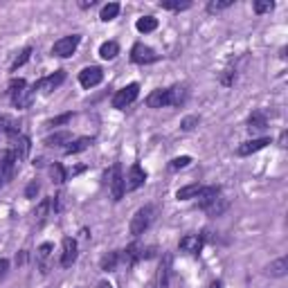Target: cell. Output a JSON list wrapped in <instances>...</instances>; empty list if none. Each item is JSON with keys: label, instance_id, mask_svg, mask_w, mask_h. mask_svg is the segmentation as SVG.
<instances>
[{"label": "cell", "instance_id": "obj_42", "mask_svg": "<svg viewBox=\"0 0 288 288\" xmlns=\"http://www.w3.org/2000/svg\"><path fill=\"white\" fill-rule=\"evenodd\" d=\"M38 189H40L38 180H32V182L25 187V198H30V200H34V198H36V194H38Z\"/></svg>", "mask_w": 288, "mask_h": 288}, {"label": "cell", "instance_id": "obj_44", "mask_svg": "<svg viewBox=\"0 0 288 288\" xmlns=\"http://www.w3.org/2000/svg\"><path fill=\"white\" fill-rule=\"evenodd\" d=\"M97 4V0H84V2H79V7L81 9H90V7H94Z\"/></svg>", "mask_w": 288, "mask_h": 288}, {"label": "cell", "instance_id": "obj_5", "mask_svg": "<svg viewBox=\"0 0 288 288\" xmlns=\"http://www.w3.org/2000/svg\"><path fill=\"white\" fill-rule=\"evenodd\" d=\"M138 94H140V86L138 84L124 86V88L117 90L115 97H112V108H117V110H124L126 106H130V104L138 99Z\"/></svg>", "mask_w": 288, "mask_h": 288}, {"label": "cell", "instance_id": "obj_9", "mask_svg": "<svg viewBox=\"0 0 288 288\" xmlns=\"http://www.w3.org/2000/svg\"><path fill=\"white\" fill-rule=\"evenodd\" d=\"M144 180H146V171H144L140 164H133L124 178V192H135V189H140L144 184Z\"/></svg>", "mask_w": 288, "mask_h": 288}, {"label": "cell", "instance_id": "obj_13", "mask_svg": "<svg viewBox=\"0 0 288 288\" xmlns=\"http://www.w3.org/2000/svg\"><path fill=\"white\" fill-rule=\"evenodd\" d=\"M180 250L182 252H189V254H198V252L202 250V246H205V238L200 236V234H184L182 238H180Z\"/></svg>", "mask_w": 288, "mask_h": 288}, {"label": "cell", "instance_id": "obj_18", "mask_svg": "<svg viewBox=\"0 0 288 288\" xmlns=\"http://www.w3.org/2000/svg\"><path fill=\"white\" fill-rule=\"evenodd\" d=\"M266 126H268V117H266L264 110H254L250 115V120H248V130L250 133H261Z\"/></svg>", "mask_w": 288, "mask_h": 288}, {"label": "cell", "instance_id": "obj_41", "mask_svg": "<svg viewBox=\"0 0 288 288\" xmlns=\"http://www.w3.org/2000/svg\"><path fill=\"white\" fill-rule=\"evenodd\" d=\"M198 122H200V120H198V115H189V117H184V120L180 122V128H182V130H194L198 126Z\"/></svg>", "mask_w": 288, "mask_h": 288}, {"label": "cell", "instance_id": "obj_12", "mask_svg": "<svg viewBox=\"0 0 288 288\" xmlns=\"http://www.w3.org/2000/svg\"><path fill=\"white\" fill-rule=\"evenodd\" d=\"M76 256H79V246H76V241L72 236H66V238H63L61 266H63V268H70V266L76 261Z\"/></svg>", "mask_w": 288, "mask_h": 288}, {"label": "cell", "instance_id": "obj_14", "mask_svg": "<svg viewBox=\"0 0 288 288\" xmlns=\"http://www.w3.org/2000/svg\"><path fill=\"white\" fill-rule=\"evenodd\" d=\"M270 144V138H256V140H248V142L238 144L236 146V156L246 158V156H252V153L261 151V148H266Z\"/></svg>", "mask_w": 288, "mask_h": 288}, {"label": "cell", "instance_id": "obj_23", "mask_svg": "<svg viewBox=\"0 0 288 288\" xmlns=\"http://www.w3.org/2000/svg\"><path fill=\"white\" fill-rule=\"evenodd\" d=\"M90 144H92V138H79V140H74V142L68 144V146H66V153H68V156H74V153L86 151Z\"/></svg>", "mask_w": 288, "mask_h": 288}, {"label": "cell", "instance_id": "obj_8", "mask_svg": "<svg viewBox=\"0 0 288 288\" xmlns=\"http://www.w3.org/2000/svg\"><path fill=\"white\" fill-rule=\"evenodd\" d=\"M16 156H14L12 148H4L2 153H0V178H2V182H9L14 176V171H16Z\"/></svg>", "mask_w": 288, "mask_h": 288}, {"label": "cell", "instance_id": "obj_20", "mask_svg": "<svg viewBox=\"0 0 288 288\" xmlns=\"http://www.w3.org/2000/svg\"><path fill=\"white\" fill-rule=\"evenodd\" d=\"M200 184L194 182V184H184V187H180L178 192H176V198L178 200H192V198H196L198 194H200Z\"/></svg>", "mask_w": 288, "mask_h": 288}, {"label": "cell", "instance_id": "obj_45", "mask_svg": "<svg viewBox=\"0 0 288 288\" xmlns=\"http://www.w3.org/2000/svg\"><path fill=\"white\" fill-rule=\"evenodd\" d=\"M25 261H27V252L22 250L20 254H16V264H20V266H22V264H25Z\"/></svg>", "mask_w": 288, "mask_h": 288}, {"label": "cell", "instance_id": "obj_19", "mask_svg": "<svg viewBox=\"0 0 288 288\" xmlns=\"http://www.w3.org/2000/svg\"><path fill=\"white\" fill-rule=\"evenodd\" d=\"M286 272H288V259L286 256H279V259H274L272 264L268 266L270 277H286Z\"/></svg>", "mask_w": 288, "mask_h": 288}, {"label": "cell", "instance_id": "obj_33", "mask_svg": "<svg viewBox=\"0 0 288 288\" xmlns=\"http://www.w3.org/2000/svg\"><path fill=\"white\" fill-rule=\"evenodd\" d=\"M232 4H234V0H210V2H207V12L218 14V12H223V9H230Z\"/></svg>", "mask_w": 288, "mask_h": 288}, {"label": "cell", "instance_id": "obj_17", "mask_svg": "<svg viewBox=\"0 0 288 288\" xmlns=\"http://www.w3.org/2000/svg\"><path fill=\"white\" fill-rule=\"evenodd\" d=\"M171 277V254H162L160 268H158V288H169Z\"/></svg>", "mask_w": 288, "mask_h": 288}, {"label": "cell", "instance_id": "obj_37", "mask_svg": "<svg viewBox=\"0 0 288 288\" xmlns=\"http://www.w3.org/2000/svg\"><path fill=\"white\" fill-rule=\"evenodd\" d=\"M252 9H254V14H268L274 9V2L272 0H256V2L252 4Z\"/></svg>", "mask_w": 288, "mask_h": 288}, {"label": "cell", "instance_id": "obj_46", "mask_svg": "<svg viewBox=\"0 0 288 288\" xmlns=\"http://www.w3.org/2000/svg\"><path fill=\"white\" fill-rule=\"evenodd\" d=\"M97 288H112V286H110L108 282H99V284H97Z\"/></svg>", "mask_w": 288, "mask_h": 288}, {"label": "cell", "instance_id": "obj_6", "mask_svg": "<svg viewBox=\"0 0 288 288\" xmlns=\"http://www.w3.org/2000/svg\"><path fill=\"white\" fill-rule=\"evenodd\" d=\"M104 81V70L97 66H90V68H84V70L79 72V84L84 86L86 90L94 88V86H99Z\"/></svg>", "mask_w": 288, "mask_h": 288}, {"label": "cell", "instance_id": "obj_22", "mask_svg": "<svg viewBox=\"0 0 288 288\" xmlns=\"http://www.w3.org/2000/svg\"><path fill=\"white\" fill-rule=\"evenodd\" d=\"M52 254V243H43V246L36 250V261L40 266V272H48V259Z\"/></svg>", "mask_w": 288, "mask_h": 288}, {"label": "cell", "instance_id": "obj_16", "mask_svg": "<svg viewBox=\"0 0 288 288\" xmlns=\"http://www.w3.org/2000/svg\"><path fill=\"white\" fill-rule=\"evenodd\" d=\"M148 108H164L169 106V88H158L146 97Z\"/></svg>", "mask_w": 288, "mask_h": 288}, {"label": "cell", "instance_id": "obj_30", "mask_svg": "<svg viewBox=\"0 0 288 288\" xmlns=\"http://www.w3.org/2000/svg\"><path fill=\"white\" fill-rule=\"evenodd\" d=\"M34 90H36V88H25L20 94H16V97L12 99L14 106H16V108H27V106L32 104V97H34Z\"/></svg>", "mask_w": 288, "mask_h": 288}, {"label": "cell", "instance_id": "obj_25", "mask_svg": "<svg viewBox=\"0 0 288 288\" xmlns=\"http://www.w3.org/2000/svg\"><path fill=\"white\" fill-rule=\"evenodd\" d=\"M122 261V252L115 250V252H108L106 256L102 259V270H106V272H110V270L117 268V264Z\"/></svg>", "mask_w": 288, "mask_h": 288}, {"label": "cell", "instance_id": "obj_38", "mask_svg": "<svg viewBox=\"0 0 288 288\" xmlns=\"http://www.w3.org/2000/svg\"><path fill=\"white\" fill-rule=\"evenodd\" d=\"M72 120V112H63V115L58 117H52V120H48V128H54V126H61V124H68V122Z\"/></svg>", "mask_w": 288, "mask_h": 288}, {"label": "cell", "instance_id": "obj_24", "mask_svg": "<svg viewBox=\"0 0 288 288\" xmlns=\"http://www.w3.org/2000/svg\"><path fill=\"white\" fill-rule=\"evenodd\" d=\"M184 99H187V90L182 86L169 88V106H180V104H184Z\"/></svg>", "mask_w": 288, "mask_h": 288}, {"label": "cell", "instance_id": "obj_15", "mask_svg": "<svg viewBox=\"0 0 288 288\" xmlns=\"http://www.w3.org/2000/svg\"><path fill=\"white\" fill-rule=\"evenodd\" d=\"M196 198H198V207H200V210H207V207L214 205V202L220 198V187H218V184H212V187H202L200 194H198Z\"/></svg>", "mask_w": 288, "mask_h": 288}, {"label": "cell", "instance_id": "obj_35", "mask_svg": "<svg viewBox=\"0 0 288 288\" xmlns=\"http://www.w3.org/2000/svg\"><path fill=\"white\" fill-rule=\"evenodd\" d=\"M225 210H228V200H225V198H218V200H216L214 205H210V207H207L205 212H207V214H210V216H220Z\"/></svg>", "mask_w": 288, "mask_h": 288}, {"label": "cell", "instance_id": "obj_47", "mask_svg": "<svg viewBox=\"0 0 288 288\" xmlns=\"http://www.w3.org/2000/svg\"><path fill=\"white\" fill-rule=\"evenodd\" d=\"M210 288H223V284L218 282V279H216V282H212V286Z\"/></svg>", "mask_w": 288, "mask_h": 288}, {"label": "cell", "instance_id": "obj_1", "mask_svg": "<svg viewBox=\"0 0 288 288\" xmlns=\"http://www.w3.org/2000/svg\"><path fill=\"white\" fill-rule=\"evenodd\" d=\"M153 214H156V207L153 205L140 207V210L133 214V218H130V234H133V236H140V234L146 232L151 220H153Z\"/></svg>", "mask_w": 288, "mask_h": 288}, {"label": "cell", "instance_id": "obj_34", "mask_svg": "<svg viewBox=\"0 0 288 288\" xmlns=\"http://www.w3.org/2000/svg\"><path fill=\"white\" fill-rule=\"evenodd\" d=\"M32 52H34V50H32V48H25V50H22V52H20V54H18V56H16V61L12 63V72H16L18 68H22V66H25V63L30 61Z\"/></svg>", "mask_w": 288, "mask_h": 288}, {"label": "cell", "instance_id": "obj_29", "mask_svg": "<svg viewBox=\"0 0 288 288\" xmlns=\"http://www.w3.org/2000/svg\"><path fill=\"white\" fill-rule=\"evenodd\" d=\"M52 210V198H43V200L36 205V212H34V216H36V223H43L45 218H48V212Z\"/></svg>", "mask_w": 288, "mask_h": 288}, {"label": "cell", "instance_id": "obj_31", "mask_svg": "<svg viewBox=\"0 0 288 288\" xmlns=\"http://www.w3.org/2000/svg\"><path fill=\"white\" fill-rule=\"evenodd\" d=\"M162 9H171V12H182V9L192 7V0H160Z\"/></svg>", "mask_w": 288, "mask_h": 288}, {"label": "cell", "instance_id": "obj_11", "mask_svg": "<svg viewBox=\"0 0 288 288\" xmlns=\"http://www.w3.org/2000/svg\"><path fill=\"white\" fill-rule=\"evenodd\" d=\"M9 140H12V151H14V156H16V160L20 162V160H25L27 158V153H30V138L27 135H22V133H14V135H9Z\"/></svg>", "mask_w": 288, "mask_h": 288}, {"label": "cell", "instance_id": "obj_21", "mask_svg": "<svg viewBox=\"0 0 288 288\" xmlns=\"http://www.w3.org/2000/svg\"><path fill=\"white\" fill-rule=\"evenodd\" d=\"M117 54H120V45H117L115 40H106V43H102V48H99V56H102L104 61H112Z\"/></svg>", "mask_w": 288, "mask_h": 288}, {"label": "cell", "instance_id": "obj_10", "mask_svg": "<svg viewBox=\"0 0 288 288\" xmlns=\"http://www.w3.org/2000/svg\"><path fill=\"white\" fill-rule=\"evenodd\" d=\"M63 81H66V70H56V72H52V74L43 76L38 84H34V88H38L43 94H50L52 90H56Z\"/></svg>", "mask_w": 288, "mask_h": 288}, {"label": "cell", "instance_id": "obj_7", "mask_svg": "<svg viewBox=\"0 0 288 288\" xmlns=\"http://www.w3.org/2000/svg\"><path fill=\"white\" fill-rule=\"evenodd\" d=\"M130 61H133V63H140V66H146V63L158 61V54L153 52L148 45L135 43L133 48H130Z\"/></svg>", "mask_w": 288, "mask_h": 288}, {"label": "cell", "instance_id": "obj_2", "mask_svg": "<svg viewBox=\"0 0 288 288\" xmlns=\"http://www.w3.org/2000/svg\"><path fill=\"white\" fill-rule=\"evenodd\" d=\"M106 184H108V189H110L112 200H122V196H124V176H122L120 162H115V164L106 171Z\"/></svg>", "mask_w": 288, "mask_h": 288}, {"label": "cell", "instance_id": "obj_27", "mask_svg": "<svg viewBox=\"0 0 288 288\" xmlns=\"http://www.w3.org/2000/svg\"><path fill=\"white\" fill-rule=\"evenodd\" d=\"M70 142H72V135L68 130H61V133H54L50 138H45L48 146H61V144H70Z\"/></svg>", "mask_w": 288, "mask_h": 288}, {"label": "cell", "instance_id": "obj_40", "mask_svg": "<svg viewBox=\"0 0 288 288\" xmlns=\"http://www.w3.org/2000/svg\"><path fill=\"white\" fill-rule=\"evenodd\" d=\"M189 162H192V158H189V156H180V158H174L169 166H171L174 171H178V169H184V166H189Z\"/></svg>", "mask_w": 288, "mask_h": 288}, {"label": "cell", "instance_id": "obj_26", "mask_svg": "<svg viewBox=\"0 0 288 288\" xmlns=\"http://www.w3.org/2000/svg\"><path fill=\"white\" fill-rule=\"evenodd\" d=\"M135 27H138V32H142V34H148V32L158 30V18H153V16H142V18H138Z\"/></svg>", "mask_w": 288, "mask_h": 288}, {"label": "cell", "instance_id": "obj_36", "mask_svg": "<svg viewBox=\"0 0 288 288\" xmlns=\"http://www.w3.org/2000/svg\"><path fill=\"white\" fill-rule=\"evenodd\" d=\"M25 88H27V81H25V79H14L12 84H9V90H7V92H9V97L14 99L16 94H20Z\"/></svg>", "mask_w": 288, "mask_h": 288}, {"label": "cell", "instance_id": "obj_39", "mask_svg": "<svg viewBox=\"0 0 288 288\" xmlns=\"http://www.w3.org/2000/svg\"><path fill=\"white\" fill-rule=\"evenodd\" d=\"M236 81V70H232V68H228V70L220 74V84L225 86V88H230V86Z\"/></svg>", "mask_w": 288, "mask_h": 288}, {"label": "cell", "instance_id": "obj_3", "mask_svg": "<svg viewBox=\"0 0 288 288\" xmlns=\"http://www.w3.org/2000/svg\"><path fill=\"white\" fill-rule=\"evenodd\" d=\"M153 254H156V248H144L135 241V243H130V246H126V250L122 252V261H124L126 266H135L140 259H151Z\"/></svg>", "mask_w": 288, "mask_h": 288}, {"label": "cell", "instance_id": "obj_32", "mask_svg": "<svg viewBox=\"0 0 288 288\" xmlns=\"http://www.w3.org/2000/svg\"><path fill=\"white\" fill-rule=\"evenodd\" d=\"M50 176H52V180L56 184H61V182H66V180H68V171L63 169L61 162H54V164L50 166Z\"/></svg>", "mask_w": 288, "mask_h": 288}, {"label": "cell", "instance_id": "obj_43", "mask_svg": "<svg viewBox=\"0 0 288 288\" xmlns=\"http://www.w3.org/2000/svg\"><path fill=\"white\" fill-rule=\"evenodd\" d=\"M9 272V261L4 259V256H0V279H4Z\"/></svg>", "mask_w": 288, "mask_h": 288}, {"label": "cell", "instance_id": "obj_4", "mask_svg": "<svg viewBox=\"0 0 288 288\" xmlns=\"http://www.w3.org/2000/svg\"><path fill=\"white\" fill-rule=\"evenodd\" d=\"M79 43H81V36L79 34L63 36V38H58L56 43L52 45V54H54V56H58V58H68V56H72V54L76 52Z\"/></svg>", "mask_w": 288, "mask_h": 288}, {"label": "cell", "instance_id": "obj_28", "mask_svg": "<svg viewBox=\"0 0 288 288\" xmlns=\"http://www.w3.org/2000/svg\"><path fill=\"white\" fill-rule=\"evenodd\" d=\"M117 14H120V2H108L102 7V14H99V18H102L104 22H110L117 18Z\"/></svg>", "mask_w": 288, "mask_h": 288}]
</instances>
